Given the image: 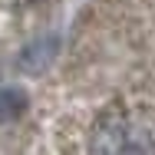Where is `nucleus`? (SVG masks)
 <instances>
[{
    "instance_id": "obj_1",
    "label": "nucleus",
    "mask_w": 155,
    "mask_h": 155,
    "mask_svg": "<svg viewBox=\"0 0 155 155\" xmlns=\"http://www.w3.org/2000/svg\"><path fill=\"white\" fill-rule=\"evenodd\" d=\"M56 50H60V40H56V36H40V40H33L30 46H23L17 66H20L23 73H30V76H40V73L53 63Z\"/></svg>"
},
{
    "instance_id": "obj_2",
    "label": "nucleus",
    "mask_w": 155,
    "mask_h": 155,
    "mask_svg": "<svg viewBox=\"0 0 155 155\" xmlns=\"http://www.w3.org/2000/svg\"><path fill=\"white\" fill-rule=\"evenodd\" d=\"M27 109V93L17 86H0V125L20 119Z\"/></svg>"
}]
</instances>
